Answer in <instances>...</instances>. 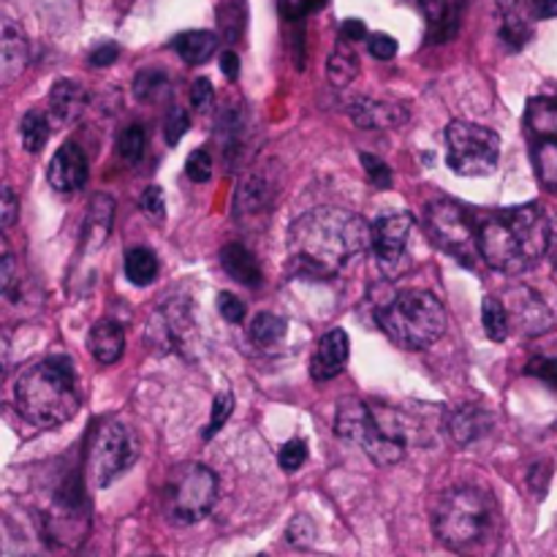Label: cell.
<instances>
[{
    "mask_svg": "<svg viewBox=\"0 0 557 557\" xmlns=\"http://www.w3.org/2000/svg\"><path fill=\"white\" fill-rule=\"evenodd\" d=\"M221 71L226 74V79H237L239 76V58L234 52L221 54Z\"/></svg>",
    "mask_w": 557,
    "mask_h": 557,
    "instance_id": "db71d44e",
    "label": "cell"
},
{
    "mask_svg": "<svg viewBox=\"0 0 557 557\" xmlns=\"http://www.w3.org/2000/svg\"><path fill=\"white\" fill-rule=\"evenodd\" d=\"M250 337H253L259 346H275L286 337V319L275 313H259L250 321Z\"/></svg>",
    "mask_w": 557,
    "mask_h": 557,
    "instance_id": "4dcf8cb0",
    "label": "cell"
},
{
    "mask_svg": "<svg viewBox=\"0 0 557 557\" xmlns=\"http://www.w3.org/2000/svg\"><path fill=\"white\" fill-rule=\"evenodd\" d=\"M411 228L413 218L403 210L384 212V215H379L373 221V239H370V245H373L375 261H379V267L386 275L397 272V267L406 259Z\"/></svg>",
    "mask_w": 557,
    "mask_h": 557,
    "instance_id": "8fae6325",
    "label": "cell"
},
{
    "mask_svg": "<svg viewBox=\"0 0 557 557\" xmlns=\"http://www.w3.org/2000/svg\"><path fill=\"white\" fill-rule=\"evenodd\" d=\"M139 460V438L134 428L117 419H107L92 433L87 446V476L96 487H109Z\"/></svg>",
    "mask_w": 557,
    "mask_h": 557,
    "instance_id": "ba28073f",
    "label": "cell"
},
{
    "mask_svg": "<svg viewBox=\"0 0 557 557\" xmlns=\"http://www.w3.org/2000/svg\"><path fill=\"white\" fill-rule=\"evenodd\" d=\"M506 310H509L511 332H520V335H542L553 326V313H549L547 302L539 297L533 288L522 286L515 292L506 294Z\"/></svg>",
    "mask_w": 557,
    "mask_h": 557,
    "instance_id": "7c38bea8",
    "label": "cell"
},
{
    "mask_svg": "<svg viewBox=\"0 0 557 557\" xmlns=\"http://www.w3.org/2000/svg\"><path fill=\"white\" fill-rule=\"evenodd\" d=\"M525 123L536 139H557V98H533Z\"/></svg>",
    "mask_w": 557,
    "mask_h": 557,
    "instance_id": "7402d4cb",
    "label": "cell"
},
{
    "mask_svg": "<svg viewBox=\"0 0 557 557\" xmlns=\"http://www.w3.org/2000/svg\"><path fill=\"white\" fill-rule=\"evenodd\" d=\"M188 128H190L188 112H185L183 107H177V103H174V107L169 109V114H166V128H163L169 145H177V141L183 139L185 131H188Z\"/></svg>",
    "mask_w": 557,
    "mask_h": 557,
    "instance_id": "ab89813d",
    "label": "cell"
},
{
    "mask_svg": "<svg viewBox=\"0 0 557 557\" xmlns=\"http://www.w3.org/2000/svg\"><path fill=\"white\" fill-rule=\"evenodd\" d=\"M528 375H536V379L557 386V359H533L528 364Z\"/></svg>",
    "mask_w": 557,
    "mask_h": 557,
    "instance_id": "c3c4849f",
    "label": "cell"
},
{
    "mask_svg": "<svg viewBox=\"0 0 557 557\" xmlns=\"http://www.w3.org/2000/svg\"><path fill=\"white\" fill-rule=\"evenodd\" d=\"M212 101H215V87H212L210 79L201 76V79H196L194 85H190V103H194L196 112H205Z\"/></svg>",
    "mask_w": 557,
    "mask_h": 557,
    "instance_id": "7bdbcfd3",
    "label": "cell"
},
{
    "mask_svg": "<svg viewBox=\"0 0 557 557\" xmlns=\"http://www.w3.org/2000/svg\"><path fill=\"white\" fill-rule=\"evenodd\" d=\"M172 90V82H169V74L161 69H145L136 74L134 79V96L139 98L141 103H156L161 98L169 96Z\"/></svg>",
    "mask_w": 557,
    "mask_h": 557,
    "instance_id": "d4e9b609",
    "label": "cell"
},
{
    "mask_svg": "<svg viewBox=\"0 0 557 557\" xmlns=\"http://www.w3.org/2000/svg\"><path fill=\"white\" fill-rule=\"evenodd\" d=\"M212 158L207 150H194L188 156V161H185V174H188V180H194V183H207V180L212 177Z\"/></svg>",
    "mask_w": 557,
    "mask_h": 557,
    "instance_id": "74e56055",
    "label": "cell"
},
{
    "mask_svg": "<svg viewBox=\"0 0 557 557\" xmlns=\"http://www.w3.org/2000/svg\"><path fill=\"white\" fill-rule=\"evenodd\" d=\"M500 136L484 125L455 120L446 128V163L460 177H487L498 169Z\"/></svg>",
    "mask_w": 557,
    "mask_h": 557,
    "instance_id": "30bf717a",
    "label": "cell"
},
{
    "mask_svg": "<svg viewBox=\"0 0 557 557\" xmlns=\"http://www.w3.org/2000/svg\"><path fill=\"white\" fill-rule=\"evenodd\" d=\"M30 60V47H27L25 30L16 22L3 20V36H0V74L5 82H14L22 76Z\"/></svg>",
    "mask_w": 557,
    "mask_h": 557,
    "instance_id": "e0dca14e",
    "label": "cell"
},
{
    "mask_svg": "<svg viewBox=\"0 0 557 557\" xmlns=\"http://www.w3.org/2000/svg\"><path fill=\"white\" fill-rule=\"evenodd\" d=\"M286 539L294 544V547H310V544H313V539H315L313 520H310V517H305V515L294 517L292 525H288V531H286Z\"/></svg>",
    "mask_w": 557,
    "mask_h": 557,
    "instance_id": "f35d334b",
    "label": "cell"
},
{
    "mask_svg": "<svg viewBox=\"0 0 557 557\" xmlns=\"http://www.w3.org/2000/svg\"><path fill=\"white\" fill-rule=\"evenodd\" d=\"M14 403L33 428L52 430L79 411V381L69 357H44L27 364L14 384Z\"/></svg>",
    "mask_w": 557,
    "mask_h": 557,
    "instance_id": "3957f363",
    "label": "cell"
},
{
    "mask_svg": "<svg viewBox=\"0 0 557 557\" xmlns=\"http://www.w3.org/2000/svg\"><path fill=\"white\" fill-rule=\"evenodd\" d=\"M413 3H417L419 9H422V14L428 16L433 38L435 33H438L441 38H449L451 33H455V16H451V9L446 0H413Z\"/></svg>",
    "mask_w": 557,
    "mask_h": 557,
    "instance_id": "f546056e",
    "label": "cell"
},
{
    "mask_svg": "<svg viewBox=\"0 0 557 557\" xmlns=\"http://www.w3.org/2000/svg\"><path fill=\"white\" fill-rule=\"evenodd\" d=\"M125 277L141 288L156 283L158 256L150 248H128L125 250Z\"/></svg>",
    "mask_w": 557,
    "mask_h": 557,
    "instance_id": "cb8c5ba5",
    "label": "cell"
},
{
    "mask_svg": "<svg viewBox=\"0 0 557 557\" xmlns=\"http://www.w3.org/2000/svg\"><path fill=\"white\" fill-rule=\"evenodd\" d=\"M357 74H359V60L357 54H354V49L346 47V38H343V41L335 47V52H332V58L326 60V76H330L332 85L343 87L348 85V82L357 79Z\"/></svg>",
    "mask_w": 557,
    "mask_h": 557,
    "instance_id": "4316f807",
    "label": "cell"
},
{
    "mask_svg": "<svg viewBox=\"0 0 557 557\" xmlns=\"http://www.w3.org/2000/svg\"><path fill=\"white\" fill-rule=\"evenodd\" d=\"M112 218H114V201L109 196H96L90 205L85 221V237L92 239V245H103L112 234Z\"/></svg>",
    "mask_w": 557,
    "mask_h": 557,
    "instance_id": "603a6c76",
    "label": "cell"
},
{
    "mask_svg": "<svg viewBox=\"0 0 557 557\" xmlns=\"http://www.w3.org/2000/svg\"><path fill=\"white\" fill-rule=\"evenodd\" d=\"M335 433L348 444H357L381 468L397 466L408 451L406 417L384 403L357 400V397L341 400Z\"/></svg>",
    "mask_w": 557,
    "mask_h": 557,
    "instance_id": "277c9868",
    "label": "cell"
},
{
    "mask_svg": "<svg viewBox=\"0 0 557 557\" xmlns=\"http://www.w3.org/2000/svg\"><path fill=\"white\" fill-rule=\"evenodd\" d=\"M243 3H239V0H226V3H221V9H218V27H221V36L226 38L228 44L237 41L239 33H243Z\"/></svg>",
    "mask_w": 557,
    "mask_h": 557,
    "instance_id": "836d02e7",
    "label": "cell"
},
{
    "mask_svg": "<svg viewBox=\"0 0 557 557\" xmlns=\"http://www.w3.org/2000/svg\"><path fill=\"white\" fill-rule=\"evenodd\" d=\"M218 310H221V315L228 321V324H243L245 313H248V308H245L243 299L234 297V294H228V292L218 294Z\"/></svg>",
    "mask_w": 557,
    "mask_h": 557,
    "instance_id": "b9f144b4",
    "label": "cell"
},
{
    "mask_svg": "<svg viewBox=\"0 0 557 557\" xmlns=\"http://www.w3.org/2000/svg\"><path fill=\"white\" fill-rule=\"evenodd\" d=\"M370 47V54H373L375 60H392L397 54V41L392 36H386V33H373L368 41Z\"/></svg>",
    "mask_w": 557,
    "mask_h": 557,
    "instance_id": "ee69618b",
    "label": "cell"
},
{
    "mask_svg": "<svg viewBox=\"0 0 557 557\" xmlns=\"http://www.w3.org/2000/svg\"><path fill=\"white\" fill-rule=\"evenodd\" d=\"M373 239V223L343 207H315L294 221L288 237L292 270L299 277L326 281L346 270Z\"/></svg>",
    "mask_w": 557,
    "mask_h": 557,
    "instance_id": "6da1fadb",
    "label": "cell"
},
{
    "mask_svg": "<svg viewBox=\"0 0 557 557\" xmlns=\"http://www.w3.org/2000/svg\"><path fill=\"white\" fill-rule=\"evenodd\" d=\"M490 428H493V413L484 406H476V403H468V406L451 411L449 422H446L449 438L457 446L476 444L479 438H484L490 433Z\"/></svg>",
    "mask_w": 557,
    "mask_h": 557,
    "instance_id": "9a60e30c",
    "label": "cell"
},
{
    "mask_svg": "<svg viewBox=\"0 0 557 557\" xmlns=\"http://www.w3.org/2000/svg\"><path fill=\"white\" fill-rule=\"evenodd\" d=\"M232 411H234V397L232 395L215 397V403H212L210 424H207V430H205V438L207 441H210L215 433H221L223 424H226V419L232 417Z\"/></svg>",
    "mask_w": 557,
    "mask_h": 557,
    "instance_id": "8d00e7d4",
    "label": "cell"
},
{
    "mask_svg": "<svg viewBox=\"0 0 557 557\" xmlns=\"http://www.w3.org/2000/svg\"><path fill=\"white\" fill-rule=\"evenodd\" d=\"M141 210H145L150 218H156V221H161L163 218L166 201H163V190L158 188V185H150V188L141 194Z\"/></svg>",
    "mask_w": 557,
    "mask_h": 557,
    "instance_id": "f6af8a7d",
    "label": "cell"
},
{
    "mask_svg": "<svg viewBox=\"0 0 557 557\" xmlns=\"http://www.w3.org/2000/svg\"><path fill=\"white\" fill-rule=\"evenodd\" d=\"M533 14H536L539 20H555L557 0H533Z\"/></svg>",
    "mask_w": 557,
    "mask_h": 557,
    "instance_id": "f5cc1de1",
    "label": "cell"
},
{
    "mask_svg": "<svg viewBox=\"0 0 557 557\" xmlns=\"http://www.w3.org/2000/svg\"><path fill=\"white\" fill-rule=\"evenodd\" d=\"M14 283H16V264H14V256L5 253L3 256V270H0V286H3V294L9 299L14 297Z\"/></svg>",
    "mask_w": 557,
    "mask_h": 557,
    "instance_id": "f907efd6",
    "label": "cell"
},
{
    "mask_svg": "<svg viewBox=\"0 0 557 557\" xmlns=\"http://www.w3.org/2000/svg\"><path fill=\"white\" fill-rule=\"evenodd\" d=\"M500 36H504V41L509 44L511 49L525 47L533 36V25H531V20H528V14H522V11H506Z\"/></svg>",
    "mask_w": 557,
    "mask_h": 557,
    "instance_id": "1f68e13d",
    "label": "cell"
},
{
    "mask_svg": "<svg viewBox=\"0 0 557 557\" xmlns=\"http://www.w3.org/2000/svg\"><path fill=\"white\" fill-rule=\"evenodd\" d=\"M305 460H308V444L302 438H292L277 451V462L286 473H297L305 466Z\"/></svg>",
    "mask_w": 557,
    "mask_h": 557,
    "instance_id": "e575fe53",
    "label": "cell"
},
{
    "mask_svg": "<svg viewBox=\"0 0 557 557\" xmlns=\"http://www.w3.org/2000/svg\"><path fill=\"white\" fill-rule=\"evenodd\" d=\"M424 226H428L430 239H433L444 253H449L451 259L460 261V264L473 267L476 256H482V250H479V232H482V226H479L476 218H473L466 207L457 205V201H430L428 210H424Z\"/></svg>",
    "mask_w": 557,
    "mask_h": 557,
    "instance_id": "9c48e42d",
    "label": "cell"
},
{
    "mask_svg": "<svg viewBox=\"0 0 557 557\" xmlns=\"http://www.w3.org/2000/svg\"><path fill=\"white\" fill-rule=\"evenodd\" d=\"M330 0H281V14L286 16L288 22H299L305 16H310L313 11L324 9Z\"/></svg>",
    "mask_w": 557,
    "mask_h": 557,
    "instance_id": "60d3db41",
    "label": "cell"
},
{
    "mask_svg": "<svg viewBox=\"0 0 557 557\" xmlns=\"http://www.w3.org/2000/svg\"><path fill=\"white\" fill-rule=\"evenodd\" d=\"M90 354L101 364H114L125 351V332L117 321L103 319L90 330Z\"/></svg>",
    "mask_w": 557,
    "mask_h": 557,
    "instance_id": "ffe728a7",
    "label": "cell"
},
{
    "mask_svg": "<svg viewBox=\"0 0 557 557\" xmlns=\"http://www.w3.org/2000/svg\"><path fill=\"white\" fill-rule=\"evenodd\" d=\"M498 500L479 487H455L441 495L433 511V531L455 553L482 549L498 536Z\"/></svg>",
    "mask_w": 557,
    "mask_h": 557,
    "instance_id": "5b68a950",
    "label": "cell"
},
{
    "mask_svg": "<svg viewBox=\"0 0 557 557\" xmlns=\"http://www.w3.org/2000/svg\"><path fill=\"white\" fill-rule=\"evenodd\" d=\"M87 156L82 152V147L76 141H65L63 147H58V152L52 156L47 169V180L52 185L54 194H79L87 185Z\"/></svg>",
    "mask_w": 557,
    "mask_h": 557,
    "instance_id": "4fadbf2b",
    "label": "cell"
},
{
    "mask_svg": "<svg viewBox=\"0 0 557 557\" xmlns=\"http://www.w3.org/2000/svg\"><path fill=\"white\" fill-rule=\"evenodd\" d=\"M364 36H368V27H364V22L346 20L341 25V38H346V41H362Z\"/></svg>",
    "mask_w": 557,
    "mask_h": 557,
    "instance_id": "816d5d0a",
    "label": "cell"
},
{
    "mask_svg": "<svg viewBox=\"0 0 557 557\" xmlns=\"http://www.w3.org/2000/svg\"><path fill=\"white\" fill-rule=\"evenodd\" d=\"M348 357H351V343L343 330H332L321 337L319 348L310 362V373L315 381H332L346 370Z\"/></svg>",
    "mask_w": 557,
    "mask_h": 557,
    "instance_id": "5bb4252c",
    "label": "cell"
},
{
    "mask_svg": "<svg viewBox=\"0 0 557 557\" xmlns=\"http://www.w3.org/2000/svg\"><path fill=\"white\" fill-rule=\"evenodd\" d=\"M20 136H22V147L27 152H41L44 145L49 139V117L38 109H30V112L22 117L20 123Z\"/></svg>",
    "mask_w": 557,
    "mask_h": 557,
    "instance_id": "f1b7e54d",
    "label": "cell"
},
{
    "mask_svg": "<svg viewBox=\"0 0 557 557\" xmlns=\"http://www.w3.org/2000/svg\"><path fill=\"white\" fill-rule=\"evenodd\" d=\"M85 103V87L74 79H58L52 90H49V114H52L58 123H71V120L79 117Z\"/></svg>",
    "mask_w": 557,
    "mask_h": 557,
    "instance_id": "d6986e66",
    "label": "cell"
},
{
    "mask_svg": "<svg viewBox=\"0 0 557 557\" xmlns=\"http://www.w3.org/2000/svg\"><path fill=\"white\" fill-rule=\"evenodd\" d=\"M533 166L544 188L557 194V139H536L533 145Z\"/></svg>",
    "mask_w": 557,
    "mask_h": 557,
    "instance_id": "83f0119b",
    "label": "cell"
},
{
    "mask_svg": "<svg viewBox=\"0 0 557 557\" xmlns=\"http://www.w3.org/2000/svg\"><path fill=\"white\" fill-rule=\"evenodd\" d=\"M117 58H120L117 44H101V47L92 49L90 58H87V63H90L92 69H107V65H112Z\"/></svg>",
    "mask_w": 557,
    "mask_h": 557,
    "instance_id": "7dc6e473",
    "label": "cell"
},
{
    "mask_svg": "<svg viewBox=\"0 0 557 557\" xmlns=\"http://www.w3.org/2000/svg\"><path fill=\"white\" fill-rule=\"evenodd\" d=\"M16 215H20V205H16V196L11 190V185H3V207H0V218H3V228L9 232L16 223Z\"/></svg>",
    "mask_w": 557,
    "mask_h": 557,
    "instance_id": "681fc988",
    "label": "cell"
},
{
    "mask_svg": "<svg viewBox=\"0 0 557 557\" xmlns=\"http://www.w3.org/2000/svg\"><path fill=\"white\" fill-rule=\"evenodd\" d=\"M379 324L400 348L424 351L444 337L446 308L430 292H403L379 310Z\"/></svg>",
    "mask_w": 557,
    "mask_h": 557,
    "instance_id": "8992f818",
    "label": "cell"
},
{
    "mask_svg": "<svg viewBox=\"0 0 557 557\" xmlns=\"http://www.w3.org/2000/svg\"><path fill=\"white\" fill-rule=\"evenodd\" d=\"M215 471H210L201 462H183L172 468L166 484H163V515L174 525H196L205 520L218 504Z\"/></svg>",
    "mask_w": 557,
    "mask_h": 557,
    "instance_id": "52a82bcc",
    "label": "cell"
},
{
    "mask_svg": "<svg viewBox=\"0 0 557 557\" xmlns=\"http://www.w3.org/2000/svg\"><path fill=\"white\" fill-rule=\"evenodd\" d=\"M145 147H147V136H145V128H141V125H125V128L120 131L117 156L123 158L128 166H134V163L141 161V156H145Z\"/></svg>",
    "mask_w": 557,
    "mask_h": 557,
    "instance_id": "d6a6232c",
    "label": "cell"
},
{
    "mask_svg": "<svg viewBox=\"0 0 557 557\" xmlns=\"http://www.w3.org/2000/svg\"><path fill=\"white\" fill-rule=\"evenodd\" d=\"M351 117L359 128H392L408 120V109L397 101H373V98H357L351 103Z\"/></svg>",
    "mask_w": 557,
    "mask_h": 557,
    "instance_id": "2e32d148",
    "label": "cell"
},
{
    "mask_svg": "<svg viewBox=\"0 0 557 557\" xmlns=\"http://www.w3.org/2000/svg\"><path fill=\"white\" fill-rule=\"evenodd\" d=\"M549 462H536V466L528 471V484H531L533 493L542 498V495H547V484H549V476H553V471H549Z\"/></svg>",
    "mask_w": 557,
    "mask_h": 557,
    "instance_id": "bcb514c9",
    "label": "cell"
},
{
    "mask_svg": "<svg viewBox=\"0 0 557 557\" xmlns=\"http://www.w3.org/2000/svg\"><path fill=\"white\" fill-rule=\"evenodd\" d=\"M221 267L226 270V275L232 277V281L243 283V286H248V288L261 286V281H264V275H261V267H259V261H256V256L239 243L223 245Z\"/></svg>",
    "mask_w": 557,
    "mask_h": 557,
    "instance_id": "ac0fdd59",
    "label": "cell"
},
{
    "mask_svg": "<svg viewBox=\"0 0 557 557\" xmlns=\"http://www.w3.org/2000/svg\"><path fill=\"white\" fill-rule=\"evenodd\" d=\"M482 321H484V332H487L490 341L504 343L506 337L511 335L509 310H506L504 299L484 297V302H482Z\"/></svg>",
    "mask_w": 557,
    "mask_h": 557,
    "instance_id": "484cf974",
    "label": "cell"
},
{
    "mask_svg": "<svg viewBox=\"0 0 557 557\" xmlns=\"http://www.w3.org/2000/svg\"><path fill=\"white\" fill-rule=\"evenodd\" d=\"M549 261H553V267L557 270V226L553 228V234H549V250H547Z\"/></svg>",
    "mask_w": 557,
    "mask_h": 557,
    "instance_id": "11a10c76",
    "label": "cell"
},
{
    "mask_svg": "<svg viewBox=\"0 0 557 557\" xmlns=\"http://www.w3.org/2000/svg\"><path fill=\"white\" fill-rule=\"evenodd\" d=\"M172 47L188 65H201L215 54L218 36L210 30H185L174 38Z\"/></svg>",
    "mask_w": 557,
    "mask_h": 557,
    "instance_id": "44dd1931",
    "label": "cell"
},
{
    "mask_svg": "<svg viewBox=\"0 0 557 557\" xmlns=\"http://www.w3.org/2000/svg\"><path fill=\"white\" fill-rule=\"evenodd\" d=\"M362 166H364V174H368V180L375 185V188L379 190L392 188V183H395V174H392V169L386 166L379 156L362 152Z\"/></svg>",
    "mask_w": 557,
    "mask_h": 557,
    "instance_id": "d590c367",
    "label": "cell"
},
{
    "mask_svg": "<svg viewBox=\"0 0 557 557\" xmlns=\"http://www.w3.org/2000/svg\"><path fill=\"white\" fill-rule=\"evenodd\" d=\"M549 234H553V226L542 207H509L482 223L479 250L493 270L522 275L536 267L539 259L549 250Z\"/></svg>",
    "mask_w": 557,
    "mask_h": 557,
    "instance_id": "7a4b0ae2",
    "label": "cell"
}]
</instances>
